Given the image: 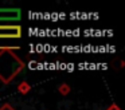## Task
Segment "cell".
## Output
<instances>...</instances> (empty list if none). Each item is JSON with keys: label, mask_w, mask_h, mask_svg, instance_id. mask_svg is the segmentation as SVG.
Instances as JSON below:
<instances>
[{"label": "cell", "mask_w": 125, "mask_h": 110, "mask_svg": "<svg viewBox=\"0 0 125 110\" xmlns=\"http://www.w3.org/2000/svg\"><path fill=\"white\" fill-rule=\"evenodd\" d=\"M1 110H11V109H10V106H4Z\"/></svg>", "instance_id": "3"}, {"label": "cell", "mask_w": 125, "mask_h": 110, "mask_svg": "<svg viewBox=\"0 0 125 110\" xmlns=\"http://www.w3.org/2000/svg\"><path fill=\"white\" fill-rule=\"evenodd\" d=\"M22 28L19 26H0V38H20Z\"/></svg>", "instance_id": "2"}, {"label": "cell", "mask_w": 125, "mask_h": 110, "mask_svg": "<svg viewBox=\"0 0 125 110\" xmlns=\"http://www.w3.org/2000/svg\"><path fill=\"white\" fill-rule=\"evenodd\" d=\"M19 8H0V21H18L20 20Z\"/></svg>", "instance_id": "1"}]
</instances>
